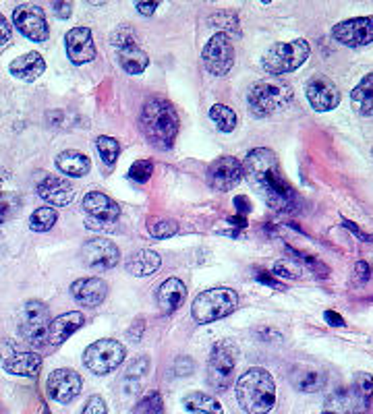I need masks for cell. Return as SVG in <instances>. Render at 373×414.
Here are the masks:
<instances>
[{"label":"cell","instance_id":"cell-1","mask_svg":"<svg viewBox=\"0 0 373 414\" xmlns=\"http://www.w3.org/2000/svg\"><path fill=\"white\" fill-rule=\"evenodd\" d=\"M243 174L247 180L266 197V203L274 212H295L298 197L291 183L282 176L280 162L272 149L255 147L251 149L243 164Z\"/></svg>","mask_w":373,"mask_h":414},{"label":"cell","instance_id":"cell-2","mask_svg":"<svg viewBox=\"0 0 373 414\" xmlns=\"http://www.w3.org/2000/svg\"><path fill=\"white\" fill-rule=\"evenodd\" d=\"M139 126L149 146L166 151L174 146L178 135V114L168 99L149 98L144 104Z\"/></svg>","mask_w":373,"mask_h":414},{"label":"cell","instance_id":"cell-3","mask_svg":"<svg viewBox=\"0 0 373 414\" xmlns=\"http://www.w3.org/2000/svg\"><path fill=\"white\" fill-rule=\"evenodd\" d=\"M237 400L247 414H268L276 404V383L270 371L253 366L237 381Z\"/></svg>","mask_w":373,"mask_h":414},{"label":"cell","instance_id":"cell-4","mask_svg":"<svg viewBox=\"0 0 373 414\" xmlns=\"http://www.w3.org/2000/svg\"><path fill=\"white\" fill-rule=\"evenodd\" d=\"M293 102V89L278 77H266L249 87L247 106L253 116L266 119L284 110Z\"/></svg>","mask_w":373,"mask_h":414},{"label":"cell","instance_id":"cell-5","mask_svg":"<svg viewBox=\"0 0 373 414\" xmlns=\"http://www.w3.org/2000/svg\"><path fill=\"white\" fill-rule=\"evenodd\" d=\"M373 398V377L369 373H355L352 383L340 388L325 400V408L332 414H365Z\"/></svg>","mask_w":373,"mask_h":414},{"label":"cell","instance_id":"cell-6","mask_svg":"<svg viewBox=\"0 0 373 414\" xmlns=\"http://www.w3.org/2000/svg\"><path fill=\"white\" fill-rule=\"evenodd\" d=\"M237 305H239V294L232 288L218 286V288L203 290L195 296L191 315L198 323L205 325V323H214L218 319L228 317L237 309Z\"/></svg>","mask_w":373,"mask_h":414},{"label":"cell","instance_id":"cell-7","mask_svg":"<svg viewBox=\"0 0 373 414\" xmlns=\"http://www.w3.org/2000/svg\"><path fill=\"white\" fill-rule=\"evenodd\" d=\"M309 58V44L305 40H291V42H278L268 50L261 58V67L272 77L286 75L297 71Z\"/></svg>","mask_w":373,"mask_h":414},{"label":"cell","instance_id":"cell-8","mask_svg":"<svg viewBox=\"0 0 373 414\" xmlns=\"http://www.w3.org/2000/svg\"><path fill=\"white\" fill-rule=\"evenodd\" d=\"M237 346L230 340H220L214 344L210 359H207V383L210 388L226 391L232 386V375L237 366Z\"/></svg>","mask_w":373,"mask_h":414},{"label":"cell","instance_id":"cell-9","mask_svg":"<svg viewBox=\"0 0 373 414\" xmlns=\"http://www.w3.org/2000/svg\"><path fill=\"white\" fill-rule=\"evenodd\" d=\"M124 356H126V350L121 342L104 338V340L94 342L85 348L83 365L96 375H108L123 365Z\"/></svg>","mask_w":373,"mask_h":414},{"label":"cell","instance_id":"cell-10","mask_svg":"<svg viewBox=\"0 0 373 414\" xmlns=\"http://www.w3.org/2000/svg\"><path fill=\"white\" fill-rule=\"evenodd\" d=\"M21 336L23 340L33 346L42 348L48 346V329H50V311L42 300H27L21 313Z\"/></svg>","mask_w":373,"mask_h":414},{"label":"cell","instance_id":"cell-11","mask_svg":"<svg viewBox=\"0 0 373 414\" xmlns=\"http://www.w3.org/2000/svg\"><path fill=\"white\" fill-rule=\"evenodd\" d=\"M110 44L117 52V58L129 75H141L149 65V56L146 50L139 46L137 38L129 29H119L112 33Z\"/></svg>","mask_w":373,"mask_h":414},{"label":"cell","instance_id":"cell-12","mask_svg":"<svg viewBox=\"0 0 373 414\" xmlns=\"http://www.w3.org/2000/svg\"><path fill=\"white\" fill-rule=\"evenodd\" d=\"M201 60L205 71L216 77H224L230 73L234 65V46L232 40L226 33H216L201 52Z\"/></svg>","mask_w":373,"mask_h":414},{"label":"cell","instance_id":"cell-13","mask_svg":"<svg viewBox=\"0 0 373 414\" xmlns=\"http://www.w3.org/2000/svg\"><path fill=\"white\" fill-rule=\"evenodd\" d=\"M83 212L87 216L90 228H112V224H117V219L121 216L119 203L99 191H92L85 195Z\"/></svg>","mask_w":373,"mask_h":414},{"label":"cell","instance_id":"cell-14","mask_svg":"<svg viewBox=\"0 0 373 414\" xmlns=\"http://www.w3.org/2000/svg\"><path fill=\"white\" fill-rule=\"evenodd\" d=\"M332 38L348 48H363L373 42V17H355L332 27Z\"/></svg>","mask_w":373,"mask_h":414},{"label":"cell","instance_id":"cell-15","mask_svg":"<svg viewBox=\"0 0 373 414\" xmlns=\"http://www.w3.org/2000/svg\"><path fill=\"white\" fill-rule=\"evenodd\" d=\"M13 23L31 42H46L50 36L44 11L36 4H21L13 11Z\"/></svg>","mask_w":373,"mask_h":414},{"label":"cell","instance_id":"cell-16","mask_svg":"<svg viewBox=\"0 0 373 414\" xmlns=\"http://www.w3.org/2000/svg\"><path fill=\"white\" fill-rule=\"evenodd\" d=\"M305 96L315 112H330L340 104V92L336 83L325 75H313L305 83Z\"/></svg>","mask_w":373,"mask_h":414},{"label":"cell","instance_id":"cell-17","mask_svg":"<svg viewBox=\"0 0 373 414\" xmlns=\"http://www.w3.org/2000/svg\"><path fill=\"white\" fill-rule=\"evenodd\" d=\"M241 178H243V164L232 156L218 158L207 168V185L220 193L232 191L241 183Z\"/></svg>","mask_w":373,"mask_h":414},{"label":"cell","instance_id":"cell-18","mask_svg":"<svg viewBox=\"0 0 373 414\" xmlns=\"http://www.w3.org/2000/svg\"><path fill=\"white\" fill-rule=\"evenodd\" d=\"M81 388H83L81 375L73 369H56L50 373L48 381H46L48 396L58 404L73 402L75 398L81 393Z\"/></svg>","mask_w":373,"mask_h":414},{"label":"cell","instance_id":"cell-19","mask_svg":"<svg viewBox=\"0 0 373 414\" xmlns=\"http://www.w3.org/2000/svg\"><path fill=\"white\" fill-rule=\"evenodd\" d=\"M81 259L83 266L90 269H110L114 268L121 259V251L112 241L106 239H94L83 244L81 249Z\"/></svg>","mask_w":373,"mask_h":414},{"label":"cell","instance_id":"cell-20","mask_svg":"<svg viewBox=\"0 0 373 414\" xmlns=\"http://www.w3.org/2000/svg\"><path fill=\"white\" fill-rule=\"evenodd\" d=\"M65 48L73 65H85L96 58V46L87 27H73L65 38Z\"/></svg>","mask_w":373,"mask_h":414},{"label":"cell","instance_id":"cell-21","mask_svg":"<svg viewBox=\"0 0 373 414\" xmlns=\"http://www.w3.org/2000/svg\"><path fill=\"white\" fill-rule=\"evenodd\" d=\"M38 195L42 197L50 205L56 207H65L75 199V187L63 176H46L40 185H38Z\"/></svg>","mask_w":373,"mask_h":414},{"label":"cell","instance_id":"cell-22","mask_svg":"<svg viewBox=\"0 0 373 414\" xmlns=\"http://www.w3.org/2000/svg\"><path fill=\"white\" fill-rule=\"evenodd\" d=\"M71 294H73L75 300L83 307H99L104 303L106 294H108V286L99 278H83V280L73 282Z\"/></svg>","mask_w":373,"mask_h":414},{"label":"cell","instance_id":"cell-23","mask_svg":"<svg viewBox=\"0 0 373 414\" xmlns=\"http://www.w3.org/2000/svg\"><path fill=\"white\" fill-rule=\"evenodd\" d=\"M185 296H187L185 284H183L180 280H176V278H168L166 282L160 284L158 294H156V300H158L160 311H162L164 315H171V313H174V311L183 305Z\"/></svg>","mask_w":373,"mask_h":414},{"label":"cell","instance_id":"cell-24","mask_svg":"<svg viewBox=\"0 0 373 414\" xmlns=\"http://www.w3.org/2000/svg\"><path fill=\"white\" fill-rule=\"evenodd\" d=\"M83 323H85V319H83V315L79 311H71V313L58 315L54 321H50L48 342L52 346L63 344L67 338H71Z\"/></svg>","mask_w":373,"mask_h":414},{"label":"cell","instance_id":"cell-25","mask_svg":"<svg viewBox=\"0 0 373 414\" xmlns=\"http://www.w3.org/2000/svg\"><path fill=\"white\" fill-rule=\"evenodd\" d=\"M9 71H11L13 77L31 83V81H36L40 75L46 71V62H44V58H42L38 52H27V54L19 56V58H15V60L9 65Z\"/></svg>","mask_w":373,"mask_h":414},{"label":"cell","instance_id":"cell-26","mask_svg":"<svg viewBox=\"0 0 373 414\" xmlns=\"http://www.w3.org/2000/svg\"><path fill=\"white\" fill-rule=\"evenodd\" d=\"M288 381L295 390L303 393H315L325 388V373L309 366H293L288 373Z\"/></svg>","mask_w":373,"mask_h":414},{"label":"cell","instance_id":"cell-27","mask_svg":"<svg viewBox=\"0 0 373 414\" xmlns=\"http://www.w3.org/2000/svg\"><path fill=\"white\" fill-rule=\"evenodd\" d=\"M19 205L21 201H19V193H17V187L13 185L11 174L0 170V226L19 212Z\"/></svg>","mask_w":373,"mask_h":414},{"label":"cell","instance_id":"cell-28","mask_svg":"<svg viewBox=\"0 0 373 414\" xmlns=\"http://www.w3.org/2000/svg\"><path fill=\"white\" fill-rule=\"evenodd\" d=\"M2 369L11 375L36 377L42 369V359L36 352H19L2 361Z\"/></svg>","mask_w":373,"mask_h":414},{"label":"cell","instance_id":"cell-29","mask_svg":"<svg viewBox=\"0 0 373 414\" xmlns=\"http://www.w3.org/2000/svg\"><path fill=\"white\" fill-rule=\"evenodd\" d=\"M56 168L63 174H67V176L81 178V176H85L87 172L92 170V162H90V158L85 153H81L77 149H67V151L58 153Z\"/></svg>","mask_w":373,"mask_h":414},{"label":"cell","instance_id":"cell-30","mask_svg":"<svg viewBox=\"0 0 373 414\" xmlns=\"http://www.w3.org/2000/svg\"><path fill=\"white\" fill-rule=\"evenodd\" d=\"M350 102L361 116H373V73H367L355 85Z\"/></svg>","mask_w":373,"mask_h":414},{"label":"cell","instance_id":"cell-31","mask_svg":"<svg viewBox=\"0 0 373 414\" xmlns=\"http://www.w3.org/2000/svg\"><path fill=\"white\" fill-rule=\"evenodd\" d=\"M160 266H162V259L158 253L139 251L126 261V271L135 278H146V276H153L160 269Z\"/></svg>","mask_w":373,"mask_h":414},{"label":"cell","instance_id":"cell-32","mask_svg":"<svg viewBox=\"0 0 373 414\" xmlns=\"http://www.w3.org/2000/svg\"><path fill=\"white\" fill-rule=\"evenodd\" d=\"M183 406L193 414H224L222 404L203 391H191L183 398Z\"/></svg>","mask_w":373,"mask_h":414},{"label":"cell","instance_id":"cell-33","mask_svg":"<svg viewBox=\"0 0 373 414\" xmlns=\"http://www.w3.org/2000/svg\"><path fill=\"white\" fill-rule=\"evenodd\" d=\"M286 255H288L291 259H295L297 263H301L307 271H311L313 276H318V278H322V280H328V278H330V268H328L325 263H322L318 257L307 255V253L297 251V249H293V246H286Z\"/></svg>","mask_w":373,"mask_h":414},{"label":"cell","instance_id":"cell-34","mask_svg":"<svg viewBox=\"0 0 373 414\" xmlns=\"http://www.w3.org/2000/svg\"><path fill=\"white\" fill-rule=\"evenodd\" d=\"M210 119L216 124V129L222 131V133H232L237 129V114H234V110L224 106V104H214L210 108Z\"/></svg>","mask_w":373,"mask_h":414},{"label":"cell","instance_id":"cell-35","mask_svg":"<svg viewBox=\"0 0 373 414\" xmlns=\"http://www.w3.org/2000/svg\"><path fill=\"white\" fill-rule=\"evenodd\" d=\"M96 149H98L99 158L106 166H112L117 164L119 160V151H121V146L114 137H106V135H99L96 139Z\"/></svg>","mask_w":373,"mask_h":414},{"label":"cell","instance_id":"cell-36","mask_svg":"<svg viewBox=\"0 0 373 414\" xmlns=\"http://www.w3.org/2000/svg\"><path fill=\"white\" fill-rule=\"evenodd\" d=\"M56 212H54V207H40V209H36L33 214H31V218H29V228L33 230V232H48L50 228L56 224Z\"/></svg>","mask_w":373,"mask_h":414},{"label":"cell","instance_id":"cell-37","mask_svg":"<svg viewBox=\"0 0 373 414\" xmlns=\"http://www.w3.org/2000/svg\"><path fill=\"white\" fill-rule=\"evenodd\" d=\"M303 271H305V268L301 263H297L295 259H291V257L280 259V261L274 263V276H278V278L298 280V278H303Z\"/></svg>","mask_w":373,"mask_h":414},{"label":"cell","instance_id":"cell-38","mask_svg":"<svg viewBox=\"0 0 373 414\" xmlns=\"http://www.w3.org/2000/svg\"><path fill=\"white\" fill-rule=\"evenodd\" d=\"M135 414H164V402L162 396L158 391L148 393L137 406H135Z\"/></svg>","mask_w":373,"mask_h":414},{"label":"cell","instance_id":"cell-39","mask_svg":"<svg viewBox=\"0 0 373 414\" xmlns=\"http://www.w3.org/2000/svg\"><path fill=\"white\" fill-rule=\"evenodd\" d=\"M148 232L153 239H171L178 232V224L174 219H158L153 224H148Z\"/></svg>","mask_w":373,"mask_h":414},{"label":"cell","instance_id":"cell-40","mask_svg":"<svg viewBox=\"0 0 373 414\" xmlns=\"http://www.w3.org/2000/svg\"><path fill=\"white\" fill-rule=\"evenodd\" d=\"M151 172H153V164L149 160H137L129 168V178L139 183V185H144V183H148L149 178H151Z\"/></svg>","mask_w":373,"mask_h":414},{"label":"cell","instance_id":"cell-41","mask_svg":"<svg viewBox=\"0 0 373 414\" xmlns=\"http://www.w3.org/2000/svg\"><path fill=\"white\" fill-rule=\"evenodd\" d=\"M149 371V359L148 356H139L135 359L131 365L126 366V377L129 379H137V377H144Z\"/></svg>","mask_w":373,"mask_h":414},{"label":"cell","instance_id":"cell-42","mask_svg":"<svg viewBox=\"0 0 373 414\" xmlns=\"http://www.w3.org/2000/svg\"><path fill=\"white\" fill-rule=\"evenodd\" d=\"M81 414H108V406H106L104 398H99V396H92V398L85 402V406H83Z\"/></svg>","mask_w":373,"mask_h":414},{"label":"cell","instance_id":"cell-43","mask_svg":"<svg viewBox=\"0 0 373 414\" xmlns=\"http://www.w3.org/2000/svg\"><path fill=\"white\" fill-rule=\"evenodd\" d=\"M193 369H195V363H193L191 356H178V359L174 361V373H176L178 377H189V375L193 373Z\"/></svg>","mask_w":373,"mask_h":414},{"label":"cell","instance_id":"cell-44","mask_svg":"<svg viewBox=\"0 0 373 414\" xmlns=\"http://www.w3.org/2000/svg\"><path fill=\"white\" fill-rule=\"evenodd\" d=\"M52 13L58 17V19H69L71 13H73V4L69 0H54L52 2Z\"/></svg>","mask_w":373,"mask_h":414},{"label":"cell","instance_id":"cell-45","mask_svg":"<svg viewBox=\"0 0 373 414\" xmlns=\"http://www.w3.org/2000/svg\"><path fill=\"white\" fill-rule=\"evenodd\" d=\"M133 2H135L137 13H139L141 17H151V15L156 13L158 4H160L162 0H133Z\"/></svg>","mask_w":373,"mask_h":414},{"label":"cell","instance_id":"cell-46","mask_svg":"<svg viewBox=\"0 0 373 414\" xmlns=\"http://www.w3.org/2000/svg\"><path fill=\"white\" fill-rule=\"evenodd\" d=\"M369 273H372L369 263H365V261H359V263L355 266V284H357V286H363V284L369 280Z\"/></svg>","mask_w":373,"mask_h":414},{"label":"cell","instance_id":"cell-47","mask_svg":"<svg viewBox=\"0 0 373 414\" xmlns=\"http://www.w3.org/2000/svg\"><path fill=\"white\" fill-rule=\"evenodd\" d=\"M257 280H259L261 284H266V286H270V288H274V290H284L282 282H278V280L274 278L272 273H268V271H257Z\"/></svg>","mask_w":373,"mask_h":414},{"label":"cell","instance_id":"cell-48","mask_svg":"<svg viewBox=\"0 0 373 414\" xmlns=\"http://www.w3.org/2000/svg\"><path fill=\"white\" fill-rule=\"evenodd\" d=\"M234 207H237V216H245V218H247V214L251 212V201H249V197L245 195L234 197Z\"/></svg>","mask_w":373,"mask_h":414},{"label":"cell","instance_id":"cell-49","mask_svg":"<svg viewBox=\"0 0 373 414\" xmlns=\"http://www.w3.org/2000/svg\"><path fill=\"white\" fill-rule=\"evenodd\" d=\"M342 224H345V228H347V230H350L355 236H359L363 243H369V234H365V232H363L357 224H355V222H350V219H342Z\"/></svg>","mask_w":373,"mask_h":414},{"label":"cell","instance_id":"cell-50","mask_svg":"<svg viewBox=\"0 0 373 414\" xmlns=\"http://www.w3.org/2000/svg\"><path fill=\"white\" fill-rule=\"evenodd\" d=\"M11 40V25L4 15H0V46H4Z\"/></svg>","mask_w":373,"mask_h":414},{"label":"cell","instance_id":"cell-51","mask_svg":"<svg viewBox=\"0 0 373 414\" xmlns=\"http://www.w3.org/2000/svg\"><path fill=\"white\" fill-rule=\"evenodd\" d=\"M323 319H325V323L332 325V327H342V325H345V319H342V315H338L336 311H325V313H323Z\"/></svg>","mask_w":373,"mask_h":414},{"label":"cell","instance_id":"cell-52","mask_svg":"<svg viewBox=\"0 0 373 414\" xmlns=\"http://www.w3.org/2000/svg\"><path fill=\"white\" fill-rule=\"evenodd\" d=\"M228 224L232 228H245L247 226V218L245 216H237V218H228Z\"/></svg>","mask_w":373,"mask_h":414},{"label":"cell","instance_id":"cell-53","mask_svg":"<svg viewBox=\"0 0 373 414\" xmlns=\"http://www.w3.org/2000/svg\"><path fill=\"white\" fill-rule=\"evenodd\" d=\"M124 388H126V393H135V391L139 390V383H137V381H135V379H129V377H126V379H124Z\"/></svg>","mask_w":373,"mask_h":414},{"label":"cell","instance_id":"cell-54","mask_svg":"<svg viewBox=\"0 0 373 414\" xmlns=\"http://www.w3.org/2000/svg\"><path fill=\"white\" fill-rule=\"evenodd\" d=\"M108 0H87V4H92V6H99V4H106Z\"/></svg>","mask_w":373,"mask_h":414},{"label":"cell","instance_id":"cell-55","mask_svg":"<svg viewBox=\"0 0 373 414\" xmlns=\"http://www.w3.org/2000/svg\"><path fill=\"white\" fill-rule=\"evenodd\" d=\"M261 2H264V4H270V2H272V0H261Z\"/></svg>","mask_w":373,"mask_h":414},{"label":"cell","instance_id":"cell-56","mask_svg":"<svg viewBox=\"0 0 373 414\" xmlns=\"http://www.w3.org/2000/svg\"><path fill=\"white\" fill-rule=\"evenodd\" d=\"M44 414H52V413H50L48 408H44Z\"/></svg>","mask_w":373,"mask_h":414},{"label":"cell","instance_id":"cell-57","mask_svg":"<svg viewBox=\"0 0 373 414\" xmlns=\"http://www.w3.org/2000/svg\"><path fill=\"white\" fill-rule=\"evenodd\" d=\"M369 243H373V234H369Z\"/></svg>","mask_w":373,"mask_h":414},{"label":"cell","instance_id":"cell-58","mask_svg":"<svg viewBox=\"0 0 373 414\" xmlns=\"http://www.w3.org/2000/svg\"><path fill=\"white\" fill-rule=\"evenodd\" d=\"M322 414H332V413H328V410H325V413H322Z\"/></svg>","mask_w":373,"mask_h":414}]
</instances>
